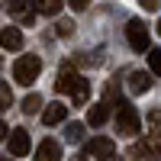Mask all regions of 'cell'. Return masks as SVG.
Returning <instances> with one entry per match:
<instances>
[{
  "instance_id": "1",
  "label": "cell",
  "mask_w": 161,
  "mask_h": 161,
  "mask_svg": "<svg viewBox=\"0 0 161 161\" xmlns=\"http://www.w3.org/2000/svg\"><path fill=\"white\" fill-rule=\"evenodd\" d=\"M39 71H42V61H39V55H23L13 61V80L23 87H29L32 80L39 77Z\"/></svg>"
},
{
  "instance_id": "2",
  "label": "cell",
  "mask_w": 161,
  "mask_h": 161,
  "mask_svg": "<svg viewBox=\"0 0 161 161\" xmlns=\"http://www.w3.org/2000/svg\"><path fill=\"white\" fill-rule=\"evenodd\" d=\"M142 129V116L136 113L132 103H119L116 106V132L119 136H136Z\"/></svg>"
},
{
  "instance_id": "3",
  "label": "cell",
  "mask_w": 161,
  "mask_h": 161,
  "mask_svg": "<svg viewBox=\"0 0 161 161\" xmlns=\"http://www.w3.org/2000/svg\"><path fill=\"white\" fill-rule=\"evenodd\" d=\"M126 39H129V45L136 48V52H148L152 36H148V29H145L142 19H129V26H126Z\"/></svg>"
},
{
  "instance_id": "4",
  "label": "cell",
  "mask_w": 161,
  "mask_h": 161,
  "mask_svg": "<svg viewBox=\"0 0 161 161\" xmlns=\"http://www.w3.org/2000/svg\"><path fill=\"white\" fill-rule=\"evenodd\" d=\"M84 155L103 161V158L116 155V145H113V139H90V142H87V148H84Z\"/></svg>"
},
{
  "instance_id": "5",
  "label": "cell",
  "mask_w": 161,
  "mask_h": 161,
  "mask_svg": "<svg viewBox=\"0 0 161 161\" xmlns=\"http://www.w3.org/2000/svg\"><path fill=\"white\" fill-rule=\"evenodd\" d=\"M77 71H74V64H61L58 68V80H55V90L58 93H71V87L77 84Z\"/></svg>"
},
{
  "instance_id": "6",
  "label": "cell",
  "mask_w": 161,
  "mask_h": 161,
  "mask_svg": "<svg viewBox=\"0 0 161 161\" xmlns=\"http://www.w3.org/2000/svg\"><path fill=\"white\" fill-rule=\"evenodd\" d=\"M10 155L13 158L29 155V132H26V129H13L10 132Z\"/></svg>"
},
{
  "instance_id": "7",
  "label": "cell",
  "mask_w": 161,
  "mask_h": 161,
  "mask_svg": "<svg viewBox=\"0 0 161 161\" xmlns=\"http://www.w3.org/2000/svg\"><path fill=\"white\" fill-rule=\"evenodd\" d=\"M126 155H129V161H161V152H155L145 139H142V142H136Z\"/></svg>"
},
{
  "instance_id": "8",
  "label": "cell",
  "mask_w": 161,
  "mask_h": 161,
  "mask_svg": "<svg viewBox=\"0 0 161 161\" xmlns=\"http://www.w3.org/2000/svg\"><path fill=\"white\" fill-rule=\"evenodd\" d=\"M0 48H3V52H19L23 48V32L16 29V26L0 29Z\"/></svg>"
},
{
  "instance_id": "9",
  "label": "cell",
  "mask_w": 161,
  "mask_h": 161,
  "mask_svg": "<svg viewBox=\"0 0 161 161\" xmlns=\"http://www.w3.org/2000/svg\"><path fill=\"white\" fill-rule=\"evenodd\" d=\"M58 158H61V145H58L55 139H45L42 145H39L36 161H58Z\"/></svg>"
},
{
  "instance_id": "10",
  "label": "cell",
  "mask_w": 161,
  "mask_h": 161,
  "mask_svg": "<svg viewBox=\"0 0 161 161\" xmlns=\"http://www.w3.org/2000/svg\"><path fill=\"white\" fill-rule=\"evenodd\" d=\"M106 119H110V103H93L87 110V123L90 126H103Z\"/></svg>"
},
{
  "instance_id": "11",
  "label": "cell",
  "mask_w": 161,
  "mask_h": 161,
  "mask_svg": "<svg viewBox=\"0 0 161 161\" xmlns=\"http://www.w3.org/2000/svg\"><path fill=\"white\" fill-rule=\"evenodd\" d=\"M64 103H48L45 106V113H42V123L45 126H55V123H64Z\"/></svg>"
},
{
  "instance_id": "12",
  "label": "cell",
  "mask_w": 161,
  "mask_h": 161,
  "mask_svg": "<svg viewBox=\"0 0 161 161\" xmlns=\"http://www.w3.org/2000/svg\"><path fill=\"white\" fill-rule=\"evenodd\" d=\"M129 90H132V93H145V90H152V77L145 74V71H132V74H129Z\"/></svg>"
},
{
  "instance_id": "13",
  "label": "cell",
  "mask_w": 161,
  "mask_h": 161,
  "mask_svg": "<svg viewBox=\"0 0 161 161\" xmlns=\"http://www.w3.org/2000/svg\"><path fill=\"white\" fill-rule=\"evenodd\" d=\"M71 100L74 103H87L90 100V80L87 77H77V84L71 87Z\"/></svg>"
},
{
  "instance_id": "14",
  "label": "cell",
  "mask_w": 161,
  "mask_h": 161,
  "mask_svg": "<svg viewBox=\"0 0 161 161\" xmlns=\"http://www.w3.org/2000/svg\"><path fill=\"white\" fill-rule=\"evenodd\" d=\"M7 10L13 13V16H23V23H26V26L32 23V13H29V0H10V3H7Z\"/></svg>"
},
{
  "instance_id": "15",
  "label": "cell",
  "mask_w": 161,
  "mask_h": 161,
  "mask_svg": "<svg viewBox=\"0 0 161 161\" xmlns=\"http://www.w3.org/2000/svg\"><path fill=\"white\" fill-rule=\"evenodd\" d=\"M32 7L42 13V16H58L61 10V0H32Z\"/></svg>"
},
{
  "instance_id": "16",
  "label": "cell",
  "mask_w": 161,
  "mask_h": 161,
  "mask_svg": "<svg viewBox=\"0 0 161 161\" xmlns=\"http://www.w3.org/2000/svg\"><path fill=\"white\" fill-rule=\"evenodd\" d=\"M64 142H71V145L84 142V123H68L64 126Z\"/></svg>"
},
{
  "instance_id": "17",
  "label": "cell",
  "mask_w": 161,
  "mask_h": 161,
  "mask_svg": "<svg viewBox=\"0 0 161 161\" xmlns=\"http://www.w3.org/2000/svg\"><path fill=\"white\" fill-rule=\"evenodd\" d=\"M39 106H42V97H39V93H29V97L23 100V113H39Z\"/></svg>"
},
{
  "instance_id": "18",
  "label": "cell",
  "mask_w": 161,
  "mask_h": 161,
  "mask_svg": "<svg viewBox=\"0 0 161 161\" xmlns=\"http://www.w3.org/2000/svg\"><path fill=\"white\" fill-rule=\"evenodd\" d=\"M10 103H13V90L7 87V80H0V113H3Z\"/></svg>"
},
{
  "instance_id": "19",
  "label": "cell",
  "mask_w": 161,
  "mask_h": 161,
  "mask_svg": "<svg viewBox=\"0 0 161 161\" xmlns=\"http://www.w3.org/2000/svg\"><path fill=\"white\" fill-rule=\"evenodd\" d=\"M148 68L152 74H161V48H148Z\"/></svg>"
},
{
  "instance_id": "20",
  "label": "cell",
  "mask_w": 161,
  "mask_h": 161,
  "mask_svg": "<svg viewBox=\"0 0 161 161\" xmlns=\"http://www.w3.org/2000/svg\"><path fill=\"white\" fill-rule=\"evenodd\" d=\"M55 32H58V36H64V39L74 36V23H71V19H58V23H55Z\"/></svg>"
},
{
  "instance_id": "21",
  "label": "cell",
  "mask_w": 161,
  "mask_h": 161,
  "mask_svg": "<svg viewBox=\"0 0 161 161\" xmlns=\"http://www.w3.org/2000/svg\"><path fill=\"white\" fill-rule=\"evenodd\" d=\"M148 126H158L161 129V110H152L148 113Z\"/></svg>"
},
{
  "instance_id": "22",
  "label": "cell",
  "mask_w": 161,
  "mask_h": 161,
  "mask_svg": "<svg viewBox=\"0 0 161 161\" xmlns=\"http://www.w3.org/2000/svg\"><path fill=\"white\" fill-rule=\"evenodd\" d=\"M68 3H71V10H87L90 0H68Z\"/></svg>"
},
{
  "instance_id": "23",
  "label": "cell",
  "mask_w": 161,
  "mask_h": 161,
  "mask_svg": "<svg viewBox=\"0 0 161 161\" xmlns=\"http://www.w3.org/2000/svg\"><path fill=\"white\" fill-rule=\"evenodd\" d=\"M142 7H145V10H152V13H155V10L161 7V0H142Z\"/></svg>"
},
{
  "instance_id": "24",
  "label": "cell",
  "mask_w": 161,
  "mask_h": 161,
  "mask_svg": "<svg viewBox=\"0 0 161 161\" xmlns=\"http://www.w3.org/2000/svg\"><path fill=\"white\" fill-rule=\"evenodd\" d=\"M7 129H10L7 123H0V142H3V139H7Z\"/></svg>"
},
{
  "instance_id": "25",
  "label": "cell",
  "mask_w": 161,
  "mask_h": 161,
  "mask_svg": "<svg viewBox=\"0 0 161 161\" xmlns=\"http://www.w3.org/2000/svg\"><path fill=\"white\" fill-rule=\"evenodd\" d=\"M103 161H119V158H116V155H110V158H103Z\"/></svg>"
},
{
  "instance_id": "26",
  "label": "cell",
  "mask_w": 161,
  "mask_h": 161,
  "mask_svg": "<svg viewBox=\"0 0 161 161\" xmlns=\"http://www.w3.org/2000/svg\"><path fill=\"white\" fill-rule=\"evenodd\" d=\"M155 29H158V36H161V19H158V26H155Z\"/></svg>"
},
{
  "instance_id": "27",
  "label": "cell",
  "mask_w": 161,
  "mask_h": 161,
  "mask_svg": "<svg viewBox=\"0 0 161 161\" xmlns=\"http://www.w3.org/2000/svg\"><path fill=\"white\" fill-rule=\"evenodd\" d=\"M0 161H16V158H0Z\"/></svg>"
}]
</instances>
